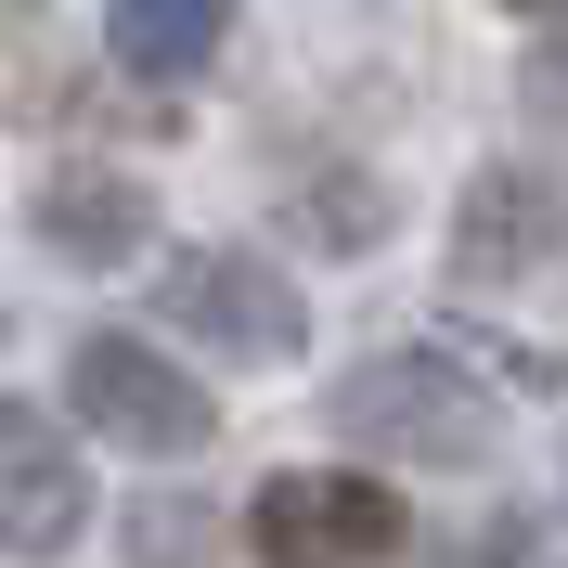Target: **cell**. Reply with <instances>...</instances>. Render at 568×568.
<instances>
[{"label":"cell","mask_w":568,"mask_h":568,"mask_svg":"<svg viewBox=\"0 0 568 568\" xmlns=\"http://www.w3.org/2000/svg\"><path fill=\"white\" fill-rule=\"evenodd\" d=\"M323 414L349 426L362 453H414V465H478V453H491V400H478V375H453V362H426V349L349 362Z\"/></svg>","instance_id":"cell-1"},{"label":"cell","mask_w":568,"mask_h":568,"mask_svg":"<svg viewBox=\"0 0 568 568\" xmlns=\"http://www.w3.org/2000/svg\"><path fill=\"white\" fill-rule=\"evenodd\" d=\"M246 542H258V568H388L400 542H414V504H400L388 478L284 465V478H258Z\"/></svg>","instance_id":"cell-2"},{"label":"cell","mask_w":568,"mask_h":568,"mask_svg":"<svg viewBox=\"0 0 568 568\" xmlns=\"http://www.w3.org/2000/svg\"><path fill=\"white\" fill-rule=\"evenodd\" d=\"M65 400H78V426H104L116 453H207V426H220V400L169 349H142V336H78Z\"/></svg>","instance_id":"cell-3"},{"label":"cell","mask_w":568,"mask_h":568,"mask_svg":"<svg viewBox=\"0 0 568 568\" xmlns=\"http://www.w3.org/2000/svg\"><path fill=\"white\" fill-rule=\"evenodd\" d=\"M169 323L207 336L220 362H297V349H311V297H297L272 258H246V246L169 258Z\"/></svg>","instance_id":"cell-4"},{"label":"cell","mask_w":568,"mask_h":568,"mask_svg":"<svg viewBox=\"0 0 568 568\" xmlns=\"http://www.w3.org/2000/svg\"><path fill=\"white\" fill-rule=\"evenodd\" d=\"M91 530V478H78L65 426L39 400H0V556H65Z\"/></svg>","instance_id":"cell-5"},{"label":"cell","mask_w":568,"mask_h":568,"mask_svg":"<svg viewBox=\"0 0 568 568\" xmlns=\"http://www.w3.org/2000/svg\"><path fill=\"white\" fill-rule=\"evenodd\" d=\"M568 246V194L542 169H478L453 207V272L465 284H504V272H542Z\"/></svg>","instance_id":"cell-6"},{"label":"cell","mask_w":568,"mask_h":568,"mask_svg":"<svg viewBox=\"0 0 568 568\" xmlns=\"http://www.w3.org/2000/svg\"><path fill=\"white\" fill-rule=\"evenodd\" d=\"M27 220H39V246L78 258V272H116V258L155 246V194L116 181V169H52V181L27 194Z\"/></svg>","instance_id":"cell-7"},{"label":"cell","mask_w":568,"mask_h":568,"mask_svg":"<svg viewBox=\"0 0 568 568\" xmlns=\"http://www.w3.org/2000/svg\"><path fill=\"white\" fill-rule=\"evenodd\" d=\"M220 39H233V0H104V52L130 78H207Z\"/></svg>","instance_id":"cell-8"},{"label":"cell","mask_w":568,"mask_h":568,"mask_svg":"<svg viewBox=\"0 0 568 568\" xmlns=\"http://www.w3.org/2000/svg\"><path fill=\"white\" fill-rule=\"evenodd\" d=\"M284 207H297V233H323V246H375V233H388V194H375V181H349V169L297 181Z\"/></svg>","instance_id":"cell-9"},{"label":"cell","mask_w":568,"mask_h":568,"mask_svg":"<svg viewBox=\"0 0 568 568\" xmlns=\"http://www.w3.org/2000/svg\"><path fill=\"white\" fill-rule=\"evenodd\" d=\"M130 556H142V568H194V556H207L194 491H142V504H130Z\"/></svg>","instance_id":"cell-10"},{"label":"cell","mask_w":568,"mask_h":568,"mask_svg":"<svg viewBox=\"0 0 568 568\" xmlns=\"http://www.w3.org/2000/svg\"><path fill=\"white\" fill-rule=\"evenodd\" d=\"M517 13H556V0H517Z\"/></svg>","instance_id":"cell-11"}]
</instances>
